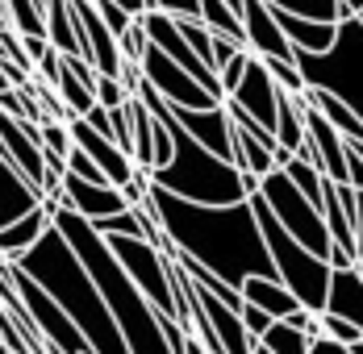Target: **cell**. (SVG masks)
I'll return each instance as SVG.
<instances>
[{
    "label": "cell",
    "mask_w": 363,
    "mask_h": 354,
    "mask_svg": "<svg viewBox=\"0 0 363 354\" xmlns=\"http://www.w3.org/2000/svg\"><path fill=\"white\" fill-rule=\"evenodd\" d=\"M184 354H205V350H201V346H196V342L188 338V350H184Z\"/></svg>",
    "instance_id": "32"
},
{
    "label": "cell",
    "mask_w": 363,
    "mask_h": 354,
    "mask_svg": "<svg viewBox=\"0 0 363 354\" xmlns=\"http://www.w3.org/2000/svg\"><path fill=\"white\" fill-rule=\"evenodd\" d=\"M113 4H121V8H125L130 17H138V13H143V8H146L143 0H113Z\"/></svg>",
    "instance_id": "31"
},
{
    "label": "cell",
    "mask_w": 363,
    "mask_h": 354,
    "mask_svg": "<svg viewBox=\"0 0 363 354\" xmlns=\"http://www.w3.org/2000/svg\"><path fill=\"white\" fill-rule=\"evenodd\" d=\"M92 4H96V13H101V21H105V30H109L113 38H121L125 30H130L134 17H130L121 4H113V0H92Z\"/></svg>",
    "instance_id": "28"
},
{
    "label": "cell",
    "mask_w": 363,
    "mask_h": 354,
    "mask_svg": "<svg viewBox=\"0 0 363 354\" xmlns=\"http://www.w3.org/2000/svg\"><path fill=\"white\" fill-rule=\"evenodd\" d=\"M92 101L101 108H121L125 101H130V92L121 88V79H105V75H96L92 79Z\"/></svg>",
    "instance_id": "25"
},
{
    "label": "cell",
    "mask_w": 363,
    "mask_h": 354,
    "mask_svg": "<svg viewBox=\"0 0 363 354\" xmlns=\"http://www.w3.org/2000/svg\"><path fill=\"white\" fill-rule=\"evenodd\" d=\"M238 25H242V46L255 59H284L292 63V46L284 42L272 8L263 0H242L238 4Z\"/></svg>",
    "instance_id": "9"
},
{
    "label": "cell",
    "mask_w": 363,
    "mask_h": 354,
    "mask_svg": "<svg viewBox=\"0 0 363 354\" xmlns=\"http://www.w3.org/2000/svg\"><path fill=\"white\" fill-rule=\"evenodd\" d=\"M276 96H280V88L272 84L267 67L251 55V59H247V71H242V79H238V88L225 96V105H234L238 113H247L255 125L272 130V121H276Z\"/></svg>",
    "instance_id": "11"
},
{
    "label": "cell",
    "mask_w": 363,
    "mask_h": 354,
    "mask_svg": "<svg viewBox=\"0 0 363 354\" xmlns=\"http://www.w3.org/2000/svg\"><path fill=\"white\" fill-rule=\"evenodd\" d=\"M267 8H284L292 17H309V21H330L338 25V0H263Z\"/></svg>",
    "instance_id": "22"
},
{
    "label": "cell",
    "mask_w": 363,
    "mask_h": 354,
    "mask_svg": "<svg viewBox=\"0 0 363 354\" xmlns=\"http://www.w3.org/2000/svg\"><path fill=\"white\" fill-rule=\"evenodd\" d=\"M0 92H9V79H4V71H0Z\"/></svg>",
    "instance_id": "33"
},
{
    "label": "cell",
    "mask_w": 363,
    "mask_h": 354,
    "mask_svg": "<svg viewBox=\"0 0 363 354\" xmlns=\"http://www.w3.org/2000/svg\"><path fill=\"white\" fill-rule=\"evenodd\" d=\"M172 21H176V17H172ZM176 30H180V38L188 42V50H192V55H196V59H201L209 71H213V75H218V59H213V34H209L201 21H188V17H180V21H176Z\"/></svg>",
    "instance_id": "23"
},
{
    "label": "cell",
    "mask_w": 363,
    "mask_h": 354,
    "mask_svg": "<svg viewBox=\"0 0 363 354\" xmlns=\"http://www.w3.org/2000/svg\"><path fill=\"white\" fill-rule=\"evenodd\" d=\"M322 313H326V317H338V321H351V325L363 329V271L359 267H338V271H330Z\"/></svg>",
    "instance_id": "12"
},
{
    "label": "cell",
    "mask_w": 363,
    "mask_h": 354,
    "mask_svg": "<svg viewBox=\"0 0 363 354\" xmlns=\"http://www.w3.org/2000/svg\"><path fill=\"white\" fill-rule=\"evenodd\" d=\"M251 354H272V350H263V346H259V342H255V346H251Z\"/></svg>",
    "instance_id": "34"
},
{
    "label": "cell",
    "mask_w": 363,
    "mask_h": 354,
    "mask_svg": "<svg viewBox=\"0 0 363 354\" xmlns=\"http://www.w3.org/2000/svg\"><path fill=\"white\" fill-rule=\"evenodd\" d=\"M46 229H50V209H46V205H38L34 212L17 217L13 225H4V229H0V258H4V263L21 258V254L34 246Z\"/></svg>",
    "instance_id": "15"
},
{
    "label": "cell",
    "mask_w": 363,
    "mask_h": 354,
    "mask_svg": "<svg viewBox=\"0 0 363 354\" xmlns=\"http://www.w3.org/2000/svg\"><path fill=\"white\" fill-rule=\"evenodd\" d=\"M309 354H355V350H347V346H338V342H330V338H313V342H309Z\"/></svg>",
    "instance_id": "30"
},
{
    "label": "cell",
    "mask_w": 363,
    "mask_h": 354,
    "mask_svg": "<svg viewBox=\"0 0 363 354\" xmlns=\"http://www.w3.org/2000/svg\"><path fill=\"white\" fill-rule=\"evenodd\" d=\"M0 13L17 38H46V21L34 0H0Z\"/></svg>",
    "instance_id": "18"
},
{
    "label": "cell",
    "mask_w": 363,
    "mask_h": 354,
    "mask_svg": "<svg viewBox=\"0 0 363 354\" xmlns=\"http://www.w3.org/2000/svg\"><path fill=\"white\" fill-rule=\"evenodd\" d=\"M259 346H263V350H272V354H309V338H305L301 329L284 325V321H272V325L263 329Z\"/></svg>",
    "instance_id": "20"
},
{
    "label": "cell",
    "mask_w": 363,
    "mask_h": 354,
    "mask_svg": "<svg viewBox=\"0 0 363 354\" xmlns=\"http://www.w3.org/2000/svg\"><path fill=\"white\" fill-rule=\"evenodd\" d=\"M59 67H63V63H59ZM50 92L59 96V105H63L67 117H84L88 108L96 105V101H92V88H84V84H79L75 75H67V71H59V79L50 84Z\"/></svg>",
    "instance_id": "19"
},
{
    "label": "cell",
    "mask_w": 363,
    "mask_h": 354,
    "mask_svg": "<svg viewBox=\"0 0 363 354\" xmlns=\"http://www.w3.org/2000/svg\"><path fill=\"white\" fill-rule=\"evenodd\" d=\"M167 113H172V121H176V125H180L201 150H209V154L221 159V163H234V130H230L225 105H213V108H167Z\"/></svg>",
    "instance_id": "8"
},
{
    "label": "cell",
    "mask_w": 363,
    "mask_h": 354,
    "mask_svg": "<svg viewBox=\"0 0 363 354\" xmlns=\"http://www.w3.org/2000/svg\"><path fill=\"white\" fill-rule=\"evenodd\" d=\"M363 21L347 17L334 25V42L318 55H292V67L301 75L305 92H326L338 105H347L355 117H363Z\"/></svg>",
    "instance_id": "4"
},
{
    "label": "cell",
    "mask_w": 363,
    "mask_h": 354,
    "mask_svg": "<svg viewBox=\"0 0 363 354\" xmlns=\"http://www.w3.org/2000/svg\"><path fill=\"white\" fill-rule=\"evenodd\" d=\"M138 75L150 84V92H155L167 108H213V105H221V101H213L188 71L176 67L163 50H155L150 42H146L143 59H138Z\"/></svg>",
    "instance_id": "7"
},
{
    "label": "cell",
    "mask_w": 363,
    "mask_h": 354,
    "mask_svg": "<svg viewBox=\"0 0 363 354\" xmlns=\"http://www.w3.org/2000/svg\"><path fill=\"white\" fill-rule=\"evenodd\" d=\"M0 271L9 275V283H13V292L21 296V309H26V317H30V325L38 329V338L50 346V350L59 354H88V346H84V338H79V329H75L72 321L63 317V309L38 287L17 263H4L0 258Z\"/></svg>",
    "instance_id": "6"
},
{
    "label": "cell",
    "mask_w": 363,
    "mask_h": 354,
    "mask_svg": "<svg viewBox=\"0 0 363 354\" xmlns=\"http://www.w3.org/2000/svg\"><path fill=\"white\" fill-rule=\"evenodd\" d=\"M0 354H9V346H4V342H0Z\"/></svg>",
    "instance_id": "36"
},
{
    "label": "cell",
    "mask_w": 363,
    "mask_h": 354,
    "mask_svg": "<svg viewBox=\"0 0 363 354\" xmlns=\"http://www.w3.org/2000/svg\"><path fill=\"white\" fill-rule=\"evenodd\" d=\"M225 4H230V8H234V13H238V4H242V0H225Z\"/></svg>",
    "instance_id": "35"
},
{
    "label": "cell",
    "mask_w": 363,
    "mask_h": 354,
    "mask_svg": "<svg viewBox=\"0 0 363 354\" xmlns=\"http://www.w3.org/2000/svg\"><path fill=\"white\" fill-rule=\"evenodd\" d=\"M13 263L63 309V317L79 329L88 354H130L109 309H105V300H101V292H96V283L88 280V271L79 267V258L72 254V246L63 242V234L55 225Z\"/></svg>",
    "instance_id": "3"
},
{
    "label": "cell",
    "mask_w": 363,
    "mask_h": 354,
    "mask_svg": "<svg viewBox=\"0 0 363 354\" xmlns=\"http://www.w3.org/2000/svg\"><path fill=\"white\" fill-rule=\"evenodd\" d=\"M272 17H276L284 42L292 46V55H318V50H326L330 42H334V25H330V21L292 17V13H284V8H272Z\"/></svg>",
    "instance_id": "14"
},
{
    "label": "cell",
    "mask_w": 363,
    "mask_h": 354,
    "mask_svg": "<svg viewBox=\"0 0 363 354\" xmlns=\"http://www.w3.org/2000/svg\"><path fill=\"white\" fill-rule=\"evenodd\" d=\"M63 125H67V138H72V146H75V150H84V154L92 159V167L105 176V183H109V188H117V192H121V188L134 179V163H130V154H121L109 138L92 134L79 117H67Z\"/></svg>",
    "instance_id": "10"
},
{
    "label": "cell",
    "mask_w": 363,
    "mask_h": 354,
    "mask_svg": "<svg viewBox=\"0 0 363 354\" xmlns=\"http://www.w3.org/2000/svg\"><path fill=\"white\" fill-rule=\"evenodd\" d=\"M117 50H121V63H130V67H138V59H143L146 50V34L138 21H130V30L117 38Z\"/></svg>",
    "instance_id": "27"
},
{
    "label": "cell",
    "mask_w": 363,
    "mask_h": 354,
    "mask_svg": "<svg viewBox=\"0 0 363 354\" xmlns=\"http://www.w3.org/2000/svg\"><path fill=\"white\" fill-rule=\"evenodd\" d=\"M50 225L63 234V242L72 246L79 267L88 271V280L96 283V292H101V300L109 309L125 350L130 354H172L167 338H163V325H159V313L143 300V292L125 280V271L117 267V258L109 254L105 238L84 217H75L72 209H55L50 212Z\"/></svg>",
    "instance_id": "2"
},
{
    "label": "cell",
    "mask_w": 363,
    "mask_h": 354,
    "mask_svg": "<svg viewBox=\"0 0 363 354\" xmlns=\"http://www.w3.org/2000/svg\"><path fill=\"white\" fill-rule=\"evenodd\" d=\"M109 254L117 258V267L125 271V280L143 292V300L163 313V317H176V304H172V263L159 246H150L143 238H105Z\"/></svg>",
    "instance_id": "5"
},
{
    "label": "cell",
    "mask_w": 363,
    "mask_h": 354,
    "mask_svg": "<svg viewBox=\"0 0 363 354\" xmlns=\"http://www.w3.org/2000/svg\"><path fill=\"white\" fill-rule=\"evenodd\" d=\"M146 205L155 212V225H159L163 242L172 246V254L196 263L201 271L218 275L221 283L238 287L242 280H276L263 234L255 225V212L247 200H238V205H192V200L150 188Z\"/></svg>",
    "instance_id": "1"
},
{
    "label": "cell",
    "mask_w": 363,
    "mask_h": 354,
    "mask_svg": "<svg viewBox=\"0 0 363 354\" xmlns=\"http://www.w3.org/2000/svg\"><path fill=\"white\" fill-rule=\"evenodd\" d=\"M125 113H130V142H134L130 159H134L138 171H150V167H155V117L143 108L138 96L125 101Z\"/></svg>",
    "instance_id": "17"
},
{
    "label": "cell",
    "mask_w": 363,
    "mask_h": 354,
    "mask_svg": "<svg viewBox=\"0 0 363 354\" xmlns=\"http://www.w3.org/2000/svg\"><path fill=\"white\" fill-rule=\"evenodd\" d=\"M146 8L143 13H163V17H188V21H196V0H143Z\"/></svg>",
    "instance_id": "29"
},
{
    "label": "cell",
    "mask_w": 363,
    "mask_h": 354,
    "mask_svg": "<svg viewBox=\"0 0 363 354\" xmlns=\"http://www.w3.org/2000/svg\"><path fill=\"white\" fill-rule=\"evenodd\" d=\"M284 179H289L313 209L322 212V176H318V167H309V163H301V159H289V163H284Z\"/></svg>",
    "instance_id": "21"
},
{
    "label": "cell",
    "mask_w": 363,
    "mask_h": 354,
    "mask_svg": "<svg viewBox=\"0 0 363 354\" xmlns=\"http://www.w3.org/2000/svg\"><path fill=\"white\" fill-rule=\"evenodd\" d=\"M238 296H242V304H255L259 313H267L272 321H284L301 309L280 280H242L238 283Z\"/></svg>",
    "instance_id": "16"
},
{
    "label": "cell",
    "mask_w": 363,
    "mask_h": 354,
    "mask_svg": "<svg viewBox=\"0 0 363 354\" xmlns=\"http://www.w3.org/2000/svg\"><path fill=\"white\" fill-rule=\"evenodd\" d=\"M38 205H42V192L0 154V229L13 225V221L26 217V212H34Z\"/></svg>",
    "instance_id": "13"
},
{
    "label": "cell",
    "mask_w": 363,
    "mask_h": 354,
    "mask_svg": "<svg viewBox=\"0 0 363 354\" xmlns=\"http://www.w3.org/2000/svg\"><path fill=\"white\" fill-rule=\"evenodd\" d=\"M72 150V138H67V125L63 121H42V159L50 163H63Z\"/></svg>",
    "instance_id": "24"
},
{
    "label": "cell",
    "mask_w": 363,
    "mask_h": 354,
    "mask_svg": "<svg viewBox=\"0 0 363 354\" xmlns=\"http://www.w3.org/2000/svg\"><path fill=\"white\" fill-rule=\"evenodd\" d=\"M247 59H251V55H247V50H238L234 59H225V63L218 67V92H221V101L238 88V79H242V71H247Z\"/></svg>",
    "instance_id": "26"
}]
</instances>
